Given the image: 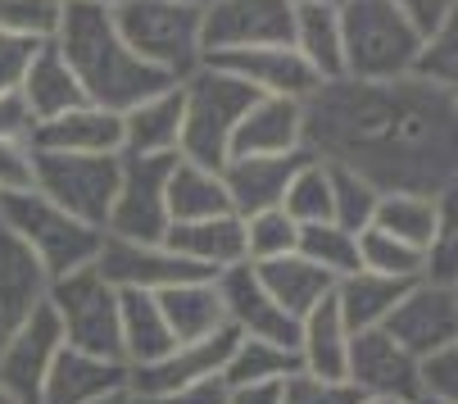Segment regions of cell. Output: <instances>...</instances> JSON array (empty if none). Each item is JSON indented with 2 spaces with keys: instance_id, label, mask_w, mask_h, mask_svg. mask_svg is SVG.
<instances>
[{
  "instance_id": "obj_1",
  "label": "cell",
  "mask_w": 458,
  "mask_h": 404,
  "mask_svg": "<svg viewBox=\"0 0 458 404\" xmlns=\"http://www.w3.org/2000/svg\"><path fill=\"white\" fill-rule=\"evenodd\" d=\"M304 150L372 182L381 195L458 191V100L418 78L322 82L304 100Z\"/></svg>"
},
{
  "instance_id": "obj_2",
  "label": "cell",
  "mask_w": 458,
  "mask_h": 404,
  "mask_svg": "<svg viewBox=\"0 0 458 404\" xmlns=\"http://www.w3.org/2000/svg\"><path fill=\"white\" fill-rule=\"evenodd\" d=\"M50 46L73 69L82 96L109 114H127L132 105L177 87L173 78L155 73L150 64H141L127 50L109 5H64V19Z\"/></svg>"
},
{
  "instance_id": "obj_3",
  "label": "cell",
  "mask_w": 458,
  "mask_h": 404,
  "mask_svg": "<svg viewBox=\"0 0 458 404\" xmlns=\"http://www.w3.org/2000/svg\"><path fill=\"white\" fill-rule=\"evenodd\" d=\"M182 91V142L177 155L205 168H223L232 155V132L245 118V109L259 100L241 78H232L218 64H200L195 73L177 82Z\"/></svg>"
},
{
  "instance_id": "obj_4",
  "label": "cell",
  "mask_w": 458,
  "mask_h": 404,
  "mask_svg": "<svg viewBox=\"0 0 458 404\" xmlns=\"http://www.w3.org/2000/svg\"><path fill=\"white\" fill-rule=\"evenodd\" d=\"M114 23L127 50L173 82H182L186 73H195L205 64V41H200L205 10L200 5H182V0H118Z\"/></svg>"
},
{
  "instance_id": "obj_5",
  "label": "cell",
  "mask_w": 458,
  "mask_h": 404,
  "mask_svg": "<svg viewBox=\"0 0 458 404\" xmlns=\"http://www.w3.org/2000/svg\"><path fill=\"white\" fill-rule=\"evenodd\" d=\"M341 46H345L350 82H395V78H413L422 32L390 0H345Z\"/></svg>"
},
{
  "instance_id": "obj_6",
  "label": "cell",
  "mask_w": 458,
  "mask_h": 404,
  "mask_svg": "<svg viewBox=\"0 0 458 404\" xmlns=\"http://www.w3.org/2000/svg\"><path fill=\"white\" fill-rule=\"evenodd\" d=\"M0 223L32 245V254L46 263L50 282L78 273V268H91L100 245H105V232L78 223L73 214H64L59 205H50L41 191L0 195Z\"/></svg>"
},
{
  "instance_id": "obj_7",
  "label": "cell",
  "mask_w": 458,
  "mask_h": 404,
  "mask_svg": "<svg viewBox=\"0 0 458 404\" xmlns=\"http://www.w3.org/2000/svg\"><path fill=\"white\" fill-rule=\"evenodd\" d=\"M46 305L55 309L59 327H64V346L96 355V359H114L123 364V336H118V291L100 278V268H78V273L50 282Z\"/></svg>"
},
{
  "instance_id": "obj_8",
  "label": "cell",
  "mask_w": 458,
  "mask_h": 404,
  "mask_svg": "<svg viewBox=\"0 0 458 404\" xmlns=\"http://www.w3.org/2000/svg\"><path fill=\"white\" fill-rule=\"evenodd\" d=\"M32 155H37L32 191H41L50 205L73 214L78 223L105 232L114 195H118L123 155H50V150H32Z\"/></svg>"
},
{
  "instance_id": "obj_9",
  "label": "cell",
  "mask_w": 458,
  "mask_h": 404,
  "mask_svg": "<svg viewBox=\"0 0 458 404\" xmlns=\"http://www.w3.org/2000/svg\"><path fill=\"white\" fill-rule=\"evenodd\" d=\"M177 155H123L118 195L105 223V236L159 245L168 236V173Z\"/></svg>"
},
{
  "instance_id": "obj_10",
  "label": "cell",
  "mask_w": 458,
  "mask_h": 404,
  "mask_svg": "<svg viewBox=\"0 0 458 404\" xmlns=\"http://www.w3.org/2000/svg\"><path fill=\"white\" fill-rule=\"evenodd\" d=\"M291 28H295L291 0H209L200 23L205 59L259 46H291Z\"/></svg>"
},
{
  "instance_id": "obj_11",
  "label": "cell",
  "mask_w": 458,
  "mask_h": 404,
  "mask_svg": "<svg viewBox=\"0 0 458 404\" xmlns=\"http://www.w3.org/2000/svg\"><path fill=\"white\" fill-rule=\"evenodd\" d=\"M59 350H64V327H59L55 309L50 305L32 309L0 341V391L14 404H37L41 382H46L50 364L59 359Z\"/></svg>"
},
{
  "instance_id": "obj_12",
  "label": "cell",
  "mask_w": 458,
  "mask_h": 404,
  "mask_svg": "<svg viewBox=\"0 0 458 404\" xmlns=\"http://www.w3.org/2000/svg\"><path fill=\"white\" fill-rule=\"evenodd\" d=\"M214 287H218L227 327H236L241 336H250V341H268V346H282V350L300 346V318H291L264 291V282H259V273L250 263H236V268H227V273H218Z\"/></svg>"
},
{
  "instance_id": "obj_13",
  "label": "cell",
  "mask_w": 458,
  "mask_h": 404,
  "mask_svg": "<svg viewBox=\"0 0 458 404\" xmlns=\"http://www.w3.org/2000/svg\"><path fill=\"white\" fill-rule=\"evenodd\" d=\"M96 268H100V278L114 291H146V296H159L168 287L209 278L195 263H186L182 254H173L164 241L159 245H141V241H118V236H105V245L96 254Z\"/></svg>"
},
{
  "instance_id": "obj_14",
  "label": "cell",
  "mask_w": 458,
  "mask_h": 404,
  "mask_svg": "<svg viewBox=\"0 0 458 404\" xmlns=\"http://www.w3.org/2000/svg\"><path fill=\"white\" fill-rule=\"evenodd\" d=\"M381 331L395 336L418 364L431 359L436 350L454 346L458 341V296H454V287H440V282H427V278L413 282Z\"/></svg>"
},
{
  "instance_id": "obj_15",
  "label": "cell",
  "mask_w": 458,
  "mask_h": 404,
  "mask_svg": "<svg viewBox=\"0 0 458 404\" xmlns=\"http://www.w3.org/2000/svg\"><path fill=\"white\" fill-rule=\"evenodd\" d=\"M418 359L386 336L381 327L354 331L350 336V359H345V382L359 395H390V400H422V377Z\"/></svg>"
},
{
  "instance_id": "obj_16",
  "label": "cell",
  "mask_w": 458,
  "mask_h": 404,
  "mask_svg": "<svg viewBox=\"0 0 458 404\" xmlns=\"http://www.w3.org/2000/svg\"><path fill=\"white\" fill-rule=\"evenodd\" d=\"M236 341H241V331L236 327H223V331L205 336V341L173 346L164 359H155L146 368H127V391H132V395H164V391L214 382V377H223Z\"/></svg>"
},
{
  "instance_id": "obj_17",
  "label": "cell",
  "mask_w": 458,
  "mask_h": 404,
  "mask_svg": "<svg viewBox=\"0 0 458 404\" xmlns=\"http://www.w3.org/2000/svg\"><path fill=\"white\" fill-rule=\"evenodd\" d=\"M218 69H227L232 78H241L254 96H282V100H309L322 82L313 78V69L295 55V46H259V50H232L209 59Z\"/></svg>"
},
{
  "instance_id": "obj_18",
  "label": "cell",
  "mask_w": 458,
  "mask_h": 404,
  "mask_svg": "<svg viewBox=\"0 0 458 404\" xmlns=\"http://www.w3.org/2000/svg\"><path fill=\"white\" fill-rule=\"evenodd\" d=\"M28 146L50 155H123V118L100 105H78L59 118L32 123Z\"/></svg>"
},
{
  "instance_id": "obj_19",
  "label": "cell",
  "mask_w": 458,
  "mask_h": 404,
  "mask_svg": "<svg viewBox=\"0 0 458 404\" xmlns=\"http://www.w3.org/2000/svg\"><path fill=\"white\" fill-rule=\"evenodd\" d=\"M309 159V150L300 155H241L223 164V186L232 200V214L250 219L264 210H282V195L295 177V168Z\"/></svg>"
},
{
  "instance_id": "obj_20",
  "label": "cell",
  "mask_w": 458,
  "mask_h": 404,
  "mask_svg": "<svg viewBox=\"0 0 458 404\" xmlns=\"http://www.w3.org/2000/svg\"><path fill=\"white\" fill-rule=\"evenodd\" d=\"M304 150V105L282 96H259L232 132V155H300Z\"/></svg>"
},
{
  "instance_id": "obj_21",
  "label": "cell",
  "mask_w": 458,
  "mask_h": 404,
  "mask_svg": "<svg viewBox=\"0 0 458 404\" xmlns=\"http://www.w3.org/2000/svg\"><path fill=\"white\" fill-rule=\"evenodd\" d=\"M50 296V273L23 236L0 223V331L19 327Z\"/></svg>"
},
{
  "instance_id": "obj_22",
  "label": "cell",
  "mask_w": 458,
  "mask_h": 404,
  "mask_svg": "<svg viewBox=\"0 0 458 404\" xmlns=\"http://www.w3.org/2000/svg\"><path fill=\"white\" fill-rule=\"evenodd\" d=\"M123 386H127V364L96 359V355L64 346L59 359L50 364L46 382H41L37 404H96V400L123 391Z\"/></svg>"
},
{
  "instance_id": "obj_23",
  "label": "cell",
  "mask_w": 458,
  "mask_h": 404,
  "mask_svg": "<svg viewBox=\"0 0 458 404\" xmlns=\"http://www.w3.org/2000/svg\"><path fill=\"white\" fill-rule=\"evenodd\" d=\"M164 245L173 254H182L186 263H195L200 273L218 278L227 268L245 263V223L236 214H218V219H200V223H173Z\"/></svg>"
},
{
  "instance_id": "obj_24",
  "label": "cell",
  "mask_w": 458,
  "mask_h": 404,
  "mask_svg": "<svg viewBox=\"0 0 458 404\" xmlns=\"http://www.w3.org/2000/svg\"><path fill=\"white\" fill-rule=\"evenodd\" d=\"M350 327L336 309V296L318 300L304 318H300V368L313 373V377H332V382H345V359H350Z\"/></svg>"
},
{
  "instance_id": "obj_25",
  "label": "cell",
  "mask_w": 458,
  "mask_h": 404,
  "mask_svg": "<svg viewBox=\"0 0 458 404\" xmlns=\"http://www.w3.org/2000/svg\"><path fill=\"white\" fill-rule=\"evenodd\" d=\"M19 100H23V109H28L32 123H46V118H59V114H69V109H78V105H91V100L82 96L73 69L64 64V55H59L50 41L32 55L28 78H23V87H19Z\"/></svg>"
},
{
  "instance_id": "obj_26",
  "label": "cell",
  "mask_w": 458,
  "mask_h": 404,
  "mask_svg": "<svg viewBox=\"0 0 458 404\" xmlns=\"http://www.w3.org/2000/svg\"><path fill=\"white\" fill-rule=\"evenodd\" d=\"M291 46H295V55L313 69L318 82H341V78H345L341 5H295Z\"/></svg>"
},
{
  "instance_id": "obj_27",
  "label": "cell",
  "mask_w": 458,
  "mask_h": 404,
  "mask_svg": "<svg viewBox=\"0 0 458 404\" xmlns=\"http://www.w3.org/2000/svg\"><path fill=\"white\" fill-rule=\"evenodd\" d=\"M118 336H123V364L127 368H146L177 346L168 322H164L159 300L146 291H118Z\"/></svg>"
},
{
  "instance_id": "obj_28",
  "label": "cell",
  "mask_w": 458,
  "mask_h": 404,
  "mask_svg": "<svg viewBox=\"0 0 458 404\" xmlns=\"http://www.w3.org/2000/svg\"><path fill=\"white\" fill-rule=\"evenodd\" d=\"M118 118H123V155H177V142H182V91L177 87L132 105Z\"/></svg>"
},
{
  "instance_id": "obj_29",
  "label": "cell",
  "mask_w": 458,
  "mask_h": 404,
  "mask_svg": "<svg viewBox=\"0 0 458 404\" xmlns=\"http://www.w3.org/2000/svg\"><path fill=\"white\" fill-rule=\"evenodd\" d=\"M155 300H159V309H164V322H168V331H173L177 346L205 341V336H214V331L227 327V314H223V300H218L214 278L168 287V291H159Z\"/></svg>"
},
{
  "instance_id": "obj_30",
  "label": "cell",
  "mask_w": 458,
  "mask_h": 404,
  "mask_svg": "<svg viewBox=\"0 0 458 404\" xmlns=\"http://www.w3.org/2000/svg\"><path fill=\"white\" fill-rule=\"evenodd\" d=\"M218 214H232L223 168H205V164H191L177 155L168 173V223H200Z\"/></svg>"
},
{
  "instance_id": "obj_31",
  "label": "cell",
  "mask_w": 458,
  "mask_h": 404,
  "mask_svg": "<svg viewBox=\"0 0 458 404\" xmlns=\"http://www.w3.org/2000/svg\"><path fill=\"white\" fill-rule=\"evenodd\" d=\"M409 287L413 282H395V278H381V273L359 268V273L336 282L332 296H336V309H341L350 331H372V327H386V318L409 296Z\"/></svg>"
},
{
  "instance_id": "obj_32",
  "label": "cell",
  "mask_w": 458,
  "mask_h": 404,
  "mask_svg": "<svg viewBox=\"0 0 458 404\" xmlns=\"http://www.w3.org/2000/svg\"><path fill=\"white\" fill-rule=\"evenodd\" d=\"M264 291L291 314V318H304L318 300H327L336 291V282L322 273L318 263H309L304 254H286V259H268V263H250Z\"/></svg>"
},
{
  "instance_id": "obj_33",
  "label": "cell",
  "mask_w": 458,
  "mask_h": 404,
  "mask_svg": "<svg viewBox=\"0 0 458 404\" xmlns=\"http://www.w3.org/2000/svg\"><path fill=\"white\" fill-rule=\"evenodd\" d=\"M436 219H440V200H431V195H409V191H390V195L377 200L372 228L427 254V245H431V236H436Z\"/></svg>"
},
{
  "instance_id": "obj_34",
  "label": "cell",
  "mask_w": 458,
  "mask_h": 404,
  "mask_svg": "<svg viewBox=\"0 0 458 404\" xmlns=\"http://www.w3.org/2000/svg\"><path fill=\"white\" fill-rule=\"evenodd\" d=\"M291 373H300V355L295 350H282V346L241 336L232 359H227V368H223V386L227 391H241V386H282Z\"/></svg>"
},
{
  "instance_id": "obj_35",
  "label": "cell",
  "mask_w": 458,
  "mask_h": 404,
  "mask_svg": "<svg viewBox=\"0 0 458 404\" xmlns=\"http://www.w3.org/2000/svg\"><path fill=\"white\" fill-rule=\"evenodd\" d=\"M282 214L295 228H313V223H332V177H327L322 159H304L282 195Z\"/></svg>"
},
{
  "instance_id": "obj_36",
  "label": "cell",
  "mask_w": 458,
  "mask_h": 404,
  "mask_svg": "<svg viewBox=\"0 0 458 404\" xmlns=\"http://www.w3.org/2000/svg\"><path fill=\"white\" fill-rule=\"evenodd\" d=\"M295 254H304L309 263H318L332 282H341V278H350V273H359V268H363V263H359V236L345 232V228H336V223L300 228Z\"/></svg>"
},
{
  "instance_id": "obj_37",
  "label": "cell",
  "mask_w": 458,
  "mask_h": 404,
  "mask_svg": "<svg viewBox=\"0 0 458 404\" xmlns=\"http://www.w3.org/2000/svg\"><path fill=\"white\" fill-rule=\"evenodd\" d=\"M413 78L427 82V87H440L449 96H458V10L431 28L418 46V59H413Z\"/></svg>"
},
{
  "instance_id": "obj_38",
  "label": "cell",
  "mask_w": 458,
  "mask_h": 404,
  "mask_svg": "<svg viewBox=\"0 0 458 404\" xmlns=\"http://www.w3.org/2000/svg\"><path fill=\"white\" fill-rule=\"evenodd\" d=\"M359 263L368 268V273H381V278H395V282H422L427 278V254L386 236L377 228L359 232Z\"/></svg>"
},
{
  "instance_id": "obj_39",
  "label": "cell",
  "mask_w": 458,
  "mask_h": 404,
  "mask_svg": "<svg viewBox=\"0 0 458 404\" xmlns=\"http://www.w3.org/2000/svg\"><path fill=\"white\" fill-rule=\"evenodd\" d=\"M327 177H332V223L345 228V232H354V236L368 232L381 191H377L372 182H363L359 173L336 168V164H327Z\"/></svg>"
},
{
  "instance_id": "obj_40",
  "label": "cell",
  "mask_w": 458,
  "mask_h": 404,
  "mask_svg": "<svg viewBox=\"0 0 458 404\" xmlns=\"http://www.w3.org/2000/svg\"><path fill=\"white\" fill-rule=\"evenodd\" d=\"M245 223V263H268V259H286L300 245V228L282 214V210H264L250 214Z\"/></svg>"
},
{
  "instance_id": "obj_41",
  "label": "cell",
  "mask_w": 458,
  "mask_h": 404,
  "mask_svg": "<svg viewBox=\"0 0 458 404\" xmlns=\"http://www.w3.org/2000/svg\"><path fill=\"white\" fill-rule=\"evenodd\" d=\"M59 19H64L59 0H0V32L19 41H37V46L55 41Z\"/></svg>"
},
{
  "instance_id": "obj_42",
  "label": "cell",
  "mask_w": 458,
  "mask_h": 404,
  "mask_svg": "<svg viewBox=\"0 0 458 404\" xmlns=\"http://www.w3.org/2000/svg\"><path fill=\"white\" fill-rule=\"evenodd\" d=\"M427 282L458 287V191L440 195L436 236H431V245H427Z\"/></svg>"
},
{
  "instance_id": "obj_43",
  "label": "cell",
  "mask_w": 458,
  "mask_h": 404,
  "mask_svg": "<svg viewBox=\"0 0 458 404\" xmlns=\"http://www.w3.org/2000/svg\"><path fill=\"white\" fill-rule=\"evenodd\" d=\"M363 395L350 382H332V377H313V373H291L277 386V404H359Z\"/></svg>"
},
{
  "instance_id": "obj_44",
  "label": "cell",
  "mask_w": 458,
  "mask_h": 404,
  "mask_svg": "<svg viewBox=\"0 0 458 404\" xmlns=\"http://www.w3.org/2000/svg\"><path fill=\"white\" fill-rule=\"evenodd\" d=\"M418 377H422V400L458 404V341L445 346V350H436L431 359H422Z\"/></svg>"
},
{
  "instance_id": "obj_45",
  "label": "cell",
  "mask_w": 458,
  "mask_h": 404,
  "mask_svg": "<svg viewBox=\"0 0 458 404\" xmlns=\"http://www.w3.org/2000/svg\"><path fill=\"white\" fill-rule=\"evenodd\" d=\"M37 186V155L28 146V137L0 142V195H19Z\"/></svg>"
},
{
  "instance_id": "obj_46",
  "label": "cell",
  "mask_w": 458,
  "mask_h": 404,
  "mask_svg": "<svg viewBox=\"0 0 458 404\" xmlns=\"http://www.w3.org/2000/svg\"><path fill=\"white\" fill-rule=\"evenodd\" d=\"M41 46L37 41H19V37H5L0 32V96H19L23 78H28V64Z\"/></svg>"
},
{
  "instance_id": "obj_47",
  "label": "cell",
  "mask_w": 458,
  "mask_h": 404,
  "mask_svg": "<svg viewBox=\"0 0 458 404\" xmlns=\"http://www.w3.org/2000/svg\"><path fill=\"white\" fill-rule=\"evenodd\" d=\"M390 5H395V10L427 37L431 28H440V23L458 10V0H390Z\"/></svg>"
},
{
  "instance_id": "obj_48",
  "label": "cell",
  "mask_w": 458,
  "mask_h": 404,
  "mask_svg": "<svg viewBox=\"0 0 458 404\" xmlns=\"http://www.w3.org/2000/svg\"><path fill=\"white\" fill-rule=\"evenodd\" d=\"M137 404H227V386H223V377H214L200 386L164 391V395H137Z\"/></svg>"
},
{
  "instance_id": "obj_49",
  "label": "cell",
  "mask_w": 458,
  "mask_h": 404,
  "mask_svg": "<svg viewBox=\"0 0 458 404\" xmlns=\"http://www.w3.org/2000/svg\"><path fill=\"white\" fill-rule=\"evenodd\" d=\"M32 132V118L23 109L19 96H0V142H14V137H28Z\"/></svg>"
},
{
  "instance_id": "obj_50",
  "label": "cell",
  "mask_w": 458,
  "mask_h": 404,
  "mask_svg": "<svg viewBox=\"0 0 458 404\" xmlns=\"http://www.w3.org/2000/svg\"><path fill=\"white\" fill-rule=\"evenodd\" d=\"M227 404H277V386H241V391H227Z\"/></svg>"
},
{
  "instance_id": "obj_51",
  "label": "cell",
  "mask_w": 458,
  "mask_h": 404,
  "mask_svg": "<svg viewBox=\"0 0 458 404\" xmlns=\"http://www.w3.org/2000/svg\"><path fill=\"white\" fill-rule=\"evenodd\" d=\"M96 404H137V395L123 386V391H114V395H105V400H96Z\"/></svg>"
},
{
  "instance_id": "obj_52",
  "label": "cell",
  "mask_w": 458,
  "mask_h": 404,
  "mask_svg": "<svg viewBox=\"0 0 458 404\" xmlns=\"http://www.w3.org/2000/svg\"><path fill=\"white\" fill-rule=\"evenodd\" d=\"M359 404H418V400H390V395H363Z\"/></svg>"
},
{
  "instance_id": "obj_53",
  "label": "cell",
  "mask_w": 458,
  "mask_h": 404,
  "mask_svg": "<svg viewBox=\"0 0 458 404\" xmlns=\"http://www.w3.org/2000/svg\"><path fill=\"white\" fill-rule=\"evenodd\" d=\"M59 5H109V10H114L118 0H59Z\"/></svg>"
},
{
  "instance_id": "obj_54",
  "label": "cell",
  "mask_w": 458,
  "mask_h": 404,
  "mask_svg": "<svg viewBox=\"0 0 458 404\" xmlns=\"http://www.w3.org/2000/svg\"><path fill=\"white\" fill-rule=\"evenodd\" d=\"M291 5H345V0H291Z\"/></svg>"
},
{
  "instance_id": "obj_55",
  "label": "cell",
  "mask_w": 458,
  "mask_h": 404,
  "mask_svg": "<svg viewBox=\"0 0 458 404\" xmlns=\"http://www.w3.org/2000/svg\"><path fill=\"white\" fill-rule=\"evenodd\" d=\"M182 5H200V10H205V5H209V0H182Z\"/></svg>"
},
{
  "instance_id": "obj_56",
  "label": "cell",
  "mask_w": 458,
  "mask_h": 404,
  "mask_svg": "<svg viewBox=\"0 0 458 404\" xmlns=\"http://www.w3.org/2000/svg\"><path fill=\"white\" fill-rule=\"evenodd\" d=\"M0 404H14V400H10V395H5V391H0Z\"/></svg>"
},
{
  "instance_id": "obj_57",
  "label": "cell",
  "mask_w": 458,
  "mask_h": 404,
  "mask_svg": "<svg viewBox=\"0 0 458 404\" xmlns=\"http://www.w3.org/2000/svg\"><path fill=\"white\" fill-rule=\"evenodd\" d=\"M418 404H436V400H418Z\"/></svg>"
},
{
  "instance_id": "obj_58",
  "label": "cell",
  "mask_w": 458,
  "mask_h": 404,
  "mask_svg": "<svg viewBox=\"0 0 458 404\" xmlns=\"http://www.w3.org/2000/svg\"><path fill=\"white\" fill-rule=\"evenodd\" d=\"M0 341H5V331H0Z\"/></svg>"
},
{
  "instance_id": "obj_59",
  "label": "cell",
  "mask_w": 458,
  "mask_h": 404,
  "mask_svg": "<svg viewBox=\"0 0 458 404\" xmlns=\"http://www.w3.org/2000/svg\"><path fill=\"white\" fill-rule=\"evenodd\" d=\"M454 296H458V287H454Z\"/></svg>"
},
{
  "instance_id": "obj_60",
  "label": "cell",
  "mask_w": 458,
  "mask_h": 404,
  "mask_svg": "<svg viewBox=\"0 0 458 404\" xmlns=\"http://www.w3.org/2000/svg\"><path fill=\"white\" fill-rule=\"evenodd\" d=\"M454 100H458V96H454Z\"/></svg>"
}]
</instances>
